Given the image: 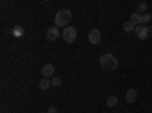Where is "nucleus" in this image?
<instances>
[{
	"label": "nucleus",
	"instance_id": "obj_17",
	"mask_svg": "<svg viewBox=\"0 0 152 113\" xmlns=\"http://www.w3.org/2000/svg\"><path fill=\"white\" fill-rule=\"evenodd\" d=\"M47 113H58V109H56L55 106H52V107H49V110H47Z\"/></svg>",
	"mask_w": 152,
	"mask_h": 113
},
{
	"label": "nucleus",
	"instance_id": "obj_7",
	"mask_svg": "<svg viewBox=\"0 0 152 113\" xmlns=\"http://www.w3.org/2000/svg\"><path fill=\"white\" fill-rule=\"evenodd\" d=\"M59 35H61V34H59V29H58L56 26H52V28H49V29L46 31V37H47V40H49V41L56 40Z\"/></svg>",
	"mask_w": 152,
	"mask_h": 113
},
{
	"label": "nucleus",
	"instance_id": "obj_5",
	"mask_svg": "<svg viewBox=\"0 0 152 113\" xmlns=\"http://www.w3.org/2000/svg\"><path fill=\"white\" fill-rule=\"evenodd\" d=\"M135 35L138 37L140 40H146L149 37V31H148V26H145V24H138V26H135Z\"/></svg>",
	"mask_w": 152,
	"mask_h": 113
},
{
	"label": "nucleus",
	"instance_id": "obj_16",
	"mask_svg": "<svg viewBox=\"0 0 152 113\" xmlns=\"http://www.w3.org/2000/svg\"><path fill=\"white\" fill-rule=\"evenodd\" d=\"M152 20V16L151 14H148V12H146V14H143V24H145V26H146V23H149Z\"/></svg>",
	"mask_w": 152,
	"mask_h": 113
},
{
	"label": "nucleus",
	"instance_id": "obj_11",
	"mask_svg": "<svg viewBox=\"0 0 152 113\" xmlns=\"http://www.w3.org/2000/svg\"><path fill=\"white\" fill-rule=\"evenodd\" d=\"M122 28H123L125 32H132V31H135V24L129 20V21H125V23L122 24Z\"/></svg>",
	"mask_w": 152,
	"mask_h": 113
},
{
	"label": "nucleus",
	"instance_id": "obj_9",
	"mask_svg": "<svg viewBox=\"0 0 152 113\" xmlns=\"http://www.w3.org/2000/svg\"><path fill=\"white\" fill-rule=\"evenodd\" d=\"M11 34L14 35L15 38H21V37L24 35V29H23L21 26H18V24H17V26H14V28L11 29Z\"/></svg>",
	"mask_w": 152,
	"mask_h": 113
},
{
	"label": "nucleus",
	"instance_id": "obj_10",
	"mask_svg": "<svg viewBox=\"0 0 152 113\" xmlns=\"http://www.w3.org/2000/svg\"><path fill=\"white\" fill-rule=\"evenodd\" d=\"M131 21L134 23V24H143V16L142 14H138V12H132L131 14Z\"/></svg>",
	"mask_w": 152,
	"mask_h": 113
},
{
	"label": "nucleus",
	"instance_id": "obj_12",
	"mask_svg": "<svg viewBox=\"0 0 152 113\" xmlns=\"http://www.w3.org/2000/svg\"><path fill=\"white\" fill-rule=\"evenodd\" d=\"M38 86H40L41 90H47V89H50V86H52V81H50L49 78H43Z\"/></svg>",
	"mask_w": 152,
	"mask_h": 113
},
{
	"label": "nucleus",
	"instance_id": "obj_4",
	"mask_svg": "<svg viewBox=\"0 0 152 113\" xmlns=\"http://www.w3.org/2000/svg\"><path fill=\"white\" fill-rule=\"evenodd\" d=\"M100 40H102V34H100V31L96 29V28L90 29V32H88V41L96 46V44L100 43Z\"/></svg>",
	"mask_w": 152,
	"mask_h": 113
},
{
	"label": "nucleus",
	"instance_id": "obj_8",
	"mask_svg": "<svg viewBox=\"0 0 152 113\" xmlns=\"http://www.w3.org/2000/svg\"><path fill=\"white\" fill-rule=\"evenodd\" d=\"M125 99H126V103H129V104L135 103V101H137V90H135V89H129L128 92H126Z\"/></svg>",
	"mask_w": 152,
	"mask_h": 113
},
{
	"label": "nucleus",
	"instance_id": "obj_15",
	"mask_svg": "<svg viewBox=\"0 0 152 113\" xmlns=\"http://www.w3.org/2000/svg\"><path fill=\"white\" fill-rule=\"evenodd\" d=\"M50 81H52V86H61V78L59 77H56V75H55V77L53 78H50Z\"/></svg>",
	"mask_w": 152,
	"mask_h": 113
},
{
	"label": "nucleus",
	"instance_id": "obj_14",
	"mask_svg": "<svg viewBox=\"0 0 152 113\" xmlns=\"http://www.w3.org/2000/svg\"><path fill=\"white\" fill-rule=\"evenodd\" d=\"M146 9H148V5L146 3H138L137 5V12H138V14H142V12H143V14H146Z\"/></svg>",
	"mask_w": 152,
	"mask_h": 113
},
{
	"label": "nucleus",
	"instance_id": "obj_3",
	"mask_svg": "<svg viewBox=\"0 0 152 113\" xmlns=\"http://www.w3.org/2000/svg\"><path fill=\"white\" fill-rule=\"evenodd\" d=\"M62 38H64V41L66 43H73L75 40H76V37H78V31H76L73 26H67V28H64V31H62Z\"/></svg>",
	"mask_w": 152,
	"mask_h": 113
},
{
	"label": "nucleus",
	"instance_id": "obj_2",
	"mask_svg": "<svg viewBox=\"0 0 152 113\" xmlns=\"http://www.w3.org/2000/svg\"><path fill=\"white\" fill-rule=\"evenodd\" d=\"M70 20H72V11L70 9H61V11L56 12V16H55L56 28H61V26L67 28V24L70 23Z\"/></svg>",
	"mask_w": 152,
	"mask_h": 113
},
{
	"label": "nucleus",
	"instance_id": "obj_6",
	"mask_svg": "<svg viewBox=\"0 0 152 113\" xmlns=\"http://www.w3.org/2000/svg\"><path fill=\"white\" fill-rule=\"evenodd\" d=\"M41 73H43V78H53L55 77V66L53 64H50V63H49V64H44L43 66V69H41Z\"/></svg>",
	"mask_w": 152,
	"mask_h": 113
},
{
	"label": "nucleus",
	"instance_id": "obj_1",
	"mask_svg": "<svg viewBox=\"0 0 152 113\" xmlns=\"http://www.w3.org/2000/svg\"><path fill=\"white\" fill-rule=\"evenodd\" d=\"M99 63H100V67H102L104 70H107V72L116 70L117 69V64H119L117 58L114 57L113 54H104L102 57H100Z\"/></svg>",
	"mask_w": 152,
	"mask_h": 113
},
{
	"label": "nucleus",
	"instance_id": "obj_13",
	"mask_svg": "<svg viewBox=\"0 0 152 113\" xmlns=\"http://www.w3.org/2000/svg\"><path fill=\"white\" fill-rule=\"evenodd\" d=\"M117 103H119V98H117V96H114V95L107 98V107H116Z\"/></svg>",
	"mask_w": 152,
	"mask_h": 113
}]
</instances>
